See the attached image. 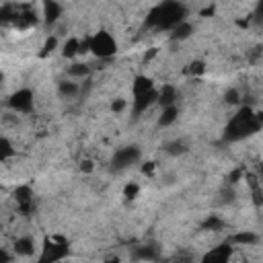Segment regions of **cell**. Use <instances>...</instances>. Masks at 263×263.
<instances>
[{
    "mask_svg": "<svg viewBox=\"0 0 263 263\" xmlns=\"http://www.w3.org/2000/svg\"><path fill=\"white\" fill-rule=\"evenodd\" d=\"M90 51L99 58V60H109L111 55H115L117 51V43L111 37V33L107 31H99L90 37Z\"/></svg>",
    "mask_w": 263,
    "mask_h": 263,
    "instance_id": "4",
    "label": "cell"
},
{
    "mask_svg": "<svg viewBox=\"0 0 263 263\" xmlns=\"http://www.w3.org/2000/svg\"><path fill=\"white\" fill-rule=\"evenodd\" d=\"M263 127V113H255L251 107H240L238 113L228 121L224 140L226 142H238Z\"/></svg>",
    "mask_w": 263,
    "mask_h": 263,
    "instance_id": "1",
    "label": "cell"
},
{
    "mask_svg": "<svg viewBox=\"0 0 263 263\" xmlns=\"http://www.w3.org/2000/svg\"><path fill=\"white\" fill-rule=\"evenodd\" d=\"M8 107L12 111H18V113H31L33 111V92L29 88H21L16 90L10 99H8Z\"/></svg>",
    "mask_w": 263,
    "mask_h": 263,
    "instance_id": "6",
    "label": "cell"
},
{
    "mask_svg": "<svg viewBox=\"0 0 263 263\" xmlns=\"http://www.w3.org/2000/svg\"><path fill=\"white\" fill-rule=\"evenodd\" d=\"M152 88H154V86H152V80L146 78V76H136V80H134V84H132L134 97H136V95H142V92H146V90H152Z\"/></svg>",
    "mask_w": 263,
    "mask_h": 263,
    "instance_id": "17",
    "label": "cell"
},
{
    "mask_svg": "<svg viewBox=\"0 0 263 263\" xmlns=\"http://www.w3.org/2000/svg\"><path fill=\"white\" fill-rule=\"evenodd\" d=\"M68 72H70V76H76V78H82V76H88V72H90V68H88V64H72Z\"/></svg>",
    "mask_w": 263,
    "mask_h": 263,
    "instance_id": "22",
    "label": "cell"
},
{
    "mask_svg": "<svg viewBox=\"0 0 263 263\" xmlns=\"http://www.w3.org/2000/svg\"><path fill=\"white\" fill-rule=\"evenodd\" d=\"M230 257H232V247H230V242H224V245H218L212 251H208L201 257V263H230Z\"/></svg>",
    "mask_w": 263,
    "mask_h": 263,
    "instance_id": "7",
    "label": "cell"
},
{
    "mask_svg": "<svg viewBox=\"0 0 263 263\" xmlns=\"http://www.w3.org/2000/svg\"><path fill=\"white\" fill-rule=\"evenodd\" d=\"M62 53H64L66 58H74V55H78V53H80V39H76V37H70V39L64 43V49H62Z\"/></svg>",
    "mask_w": 263,
    "mask_h": 263,
    "instance_id": "19",
    "label": "cell"
},
{
    "mask_svg": "<svg viewBox=\"0 0 263 263\" xmlns=\"http://www.w3.org/2000/svg\"><path fill=\"white\" fill-rule=\"evenodd\" d=\"M152 171H154V162H146V164L142 166V173H144V175H152Z\"/></svg>",
    "mask_w": 263,
    "mask_h": 263,
    "instance_id": "30",
    "label": "cell"
},
{
    "mask_svg": "<svg viewBox=\"0 0 263 263\" xmlns=\"http://www.w3.org/2000/svg\"><path fill=\"white\" fill-rule=\"evenodd\" d=\"M177 117H179V109H177V105L166 107V109H162V113H160V117H158V125H160V127H166V125H171Z\"/></svg>",
    "mask_w": 263,
    "mask_h": 263,
    "instance_id": "16",
    "label": "cell"
},
{
    "mask_svg": "<svg viewBox=\"0 0 263 263\" xmlns=\"http://www.w3.org/2000/svg\"><path fill=\"white\" fill-rule=\"evenodd\" d=\"M142 152L138 146H125V148H119L113 156V171H123V168H129L132 164H136L140 160Z\"/></svg>",
    "mask_w": 263,
    "mask_h": 263,
    "instance_id": "5",
    "label": "cell"
},
{
    "mask_svg": "<svg viewBox=\"0 0 263 263\" xmlns=\"http://www.w3.org/2000/svg\"><path fill=\"white\" fill-rule=\"evenodd\" d=\"M12 251H14V255L29 257V255H33V251H35V242H33V238H31V236H21V238H16V240H14Z\"/></svg>",
    "mask_w": 263,
    "mask_h": 263,
    "instance_id": "10",
    "label": "cell"
},
{
    "mask_svg": "<svg viewBox=\"0 0 263 263\" xmlns=\"http://www.w3.org/2000/svg\"><path fill=\"white\" fill-rule=\"evenodd\" d=\"M105 263H119V259L117 257H109V259H105Z\"/></svg>",
    "mask_w": 263,
    "mask_h": 263,
    "instance_id": "33",
    "label": "cell"
},
{
    "mask_svg": "<svg viewBox=\"0 0 263 263\" xmlns=\"http://www.w3.org/2000/svg\"><path fill=\"white\" fill-rule=\"evenodd\" d=\"M134 259H136V261H156V259H158V247H154V245L136 247Z\"/></svg>",
    "mask_w": 263,
    "mask_h": 263,
    "instance_id": "11",
    "label": "cell"
},
{
    "mask_svg": "<svg viewBox=\"0 0 263 263\" xmlns=\"http://www.w3.org/2000/svg\"><path fill=\"white\" fill-rule=\"evenodd\" d=\"M263 21V2L257 4V12H255V23H261Z\"/></svg>",
    "mask_w": 263,
    "mask_h": 263,
    "instance_id": "29",
    "label": "cell"
},
{
    "mask_svg": "<svg viewBox=\"0 0 263 263\" xmlns=\"http://www.w3.org/2000/svg\"><path fill=\"white\" fill-rule=\"evenodd\" d=\"M187 72H189V74H193V76L201 74V72H203V62H193V64H191V68H189Z\"/></svg>",
    "mask_w": 263,
    "mask_h": 263,
    "instance_id": "26",
    "label": "cell"
},
{
    "mask_svg": "<svg viewBox=\"0 0 263 263\" xmlns=\"http://www.w3.org/2000/svg\"><path fill=\"white\" fill-rule=\"evenodd\" d=\"M123 109H125V101H123V99H115L113 105H111V111L119 113V111H123Z\"/></svg>",
    "mask_w": 263,
    "mask_h": 263,
    "instance_id": "27",
    "label": "cell"
},
{
    "mask_svg": "<svg viewBox=\"0 0 263 263\" xmlns=\"http://www.w3.org/2000/svg\"><path fill=\"white\" fill-rule=\"evenodd\" d=\"M8 261H10V255H8L6 249H2V253H0V263H8Z\"/></svg>",
    "mask_w": 263,
    "mask_h": 263,
    "instance_id": "31",
    "label": "cell"
},
{
    "mask_svg": "<svg viewBox=\"0 0 263 263\" xmlns=\"http://www.w3.org/2000/svg\"><path fill=\"white\" fill-rule=\"evenodd\" d=\"M138 191H140V187H138L136 183H127V185H125V189H123V197L132 199V197H136V195H138Z\"/></svg>",
    "mask_w": 263,
    "mask_h": 263,
    "instance_id": "24",
    "label": "cell"
},
{
    "mask_svg": "<svg viewBox=\"0 0 263 263\" xmlns=\"http://www.w3.org/2000/svg\"><path fill=\"white\" fill-rule=\"evenodd\" d=\"M41 8H43V18H45V23H49V25L55 23V21L62 16V4H58V2H51V0H49V2H45Z\"/></svg>",
    "mask_w": 263,
    "mask_h": 263,
    "instance_id": "12",
    "label": "cell"
},
{
    "mask_svg": "<svg viewBox=\"0 0 263 263\" xmlns=\"http://www.w3.org/2000/svg\"><path fill=\"white\" fill-rule=\"evenodd\" d=\"M14 201L23 214H29L33 208V191L29 185H21L14 189Z\"/></svg>",
    "mask_w": 263,
    "mask_h": 263,
    "instance_id": "8",
    "label": "cell"
},
{
    "mask_svg": "<svg viewBox=\"0 0 263 263\" xmlns=\"http://www.w3.org/2000/svg\"><path fill=\"white\" fill-rule=\"evenodd\" d=\"M185 6L179 4V2H162V4H156L148 16H146V25L148 27H154V29H175L177 25L185 23Z\"/></svg>",
    "mask_w": 263,
    "mask_h": 263,
    "instance_id": "2",
    "label": "cell"
},
{
    "mask_svg": "<svg viewBox=\"0 0 263 263\" xmlns=\"http://www.w3.org/2000/svg\"><path fill=\"white\" fill-rule=\"evenodd\" d=\"M259 238H257V234L255 232H251V230H242V232H236V234H232L230 236V245H255Z\"/></svg>",
    "mask_w": 263,
    "mask_h": 263,
    "instance_id": "14",
    "label": "cell"
},
{
    "mask_svg": "<svg viewBox=\"0 0 263 263\" xmlns=\"http://www.w3.org/2000/svg\"><path fill=\"white\" fill-rule=\"evenodd\" d=\"M12 154H14V148H12L10 140H8V138H2V140H0V158H2V160H8Z\"/></svg>",
    "mask_w": 263,
    "mask_h": 263,
    "instance_id": "21",
    "label": "cell"
},
{
    "mask_svg": "<svg viewBox=\"0 0 263 263\" xmlns=\"http://www.w3.org/2000/svg\"><path fill=\"white\" fill-rule=\"evenodd\" d=\"M175 101H177V90H175V86L166 84V86L158 92V105H160L162 109H166V107H173Z\"/></svg>",
    "mask_w": 263,
    "mask_h": 263,
    "instance_id": "13",
    "label": "cell"
},
{
    "mask_svg": "<svg viewBox=\"0 0 263 263\" xmlns=\"http://www.w3.org/2000/svg\"><path fill=\"white\" fill-rule=\"evenodd\" d=\"M191 33H193V27L185 21V23L177 25V27L171 31V39H173V41H183V39H187Z\"/></svg>",
    "mask_w": 263,
    "mask_h": 263,
    "instance_id": "15",
    "label": "cell"
},
{
    "mask_svg": "<svg viewBox=\"0 0 263 263\" xmlns=\"http://www.w3.org/2000/svg\"><path fill=\"white\" fill-rule=\"evenodd\" d=\"M80 168H84V171H92V162H90V160H84V162L80 164Z\"/></svg>",
    "mask_w": 263,
    "mask_h": 263,
    "instance_id": "32",
    "label": "cell"
},
{
    "mask_svg": "<svg viewBox=\"0 0 263 263\" xmlns=\"http://www.w3.org/2000/svg\"><path fill=\"white\" fill-rule=\"evenodd\" d=\"M164 152L166 154H171V156H179V154H185L187 152V146L183 144V142H168L166 146H164Z\"/></svg>",
    "mask_w": 263,
    "mask_h": 263,
    "instance_id": "20",
    "label": "cell"
},
{
    "mask_svg": "<svg viewBox=\"0 0 263 263\" xmlns=\"http://www.w3.org/2000/svg\"><path fill=\"white\" fill-rule=\"evenodd\" d=\"M68 253H70V247L62 236H49V238H45V242L41 247V255H39L37 263H58V261L66 259Z\"/></svg>",
    "mask_w": 263,
    "mask_h": 263,
    "instance_id": "3",
    "label": "cell"
},
{
    "mask_svg": "<svg viewBox=\"0 0 263 263\" xmlns=\"http://www.w3.org/2000/svg\"><path fill=\"white\" fill-rule=\"evenodd\" d=\"M55 45H58V39H55V37H49V39L45 41V45H43V51H41V55H47V53H51Z\"/></svg>",
    "mask_w": 263,
    "mask_h": 263,
    "instance_id": "25",
    "label": "cell"
},
{
    "mask_svg": "<svg viewBox=\"0 0 263 263\" xmlns=\"http://www.w3.org/2000/svg\"><path fill=\"white\" fill-rule=\"evenodd\" d=\"M78 90H80L78 84H76V82H70V80H64V82L58 84V92H60V97H66V99L76 97Z\"/></svg>",
    "mask_w": 263,
    "mask_h": 263,
    "instance_id": "18",
    "label": "cell"
},
{
    "mask_svg": "<svg viewBox=\"0 0 263 263\" xmlns=\"http://www.w3.org/2000/svg\"><path fill=\"white\" fill-rule=\"evenodd\" d=\"M226 101H228V103H236V101H238V92H236L234 88L228 90V92H226Z\"/></svg>",
    "mask_w": 263,
    "mask_h": 263,
    "instance_id": "28",
    "label": "cell"
},
{
    "mask_svg": "<svg viewBox=\"0 0 263 263\" xmlns=\"http://www.w3.org/2000/svg\"><path fill=\"white\" fill-rule=\"evenodd\" d=\"M201 228H203V230H220V228H222V220L212 214V216L201 224Z\"/></svg>",
    "mask_w": 263,
    "mask_h": 263,
    "instance_id": "23",
    "label": "cell"
},
{
    "mask_svg": "<svg viewBox=\"0 0 263 263\" xmlns=\"http://www.w3.org/2000/svg\"><path fill=\"white\" fill-rule=\"evenodd\" d=\"M152 103H158V92L152 88V90H146L142 95H136L134 97V115H140L144 113Z\"/></svg>",
    "mask_w": 263,
    "mask_h": 263,
    "instance_id": "9",
    "label": "cell"
},
{
    "mask_svg": "<svg viewBox=\"0 0 263 263\" xmlns=\"http://www.w3.org/2000/svg\"><path fill=\"white\" fill-rule=\"evenodd\" d=\"M247 263H251V261H247Z\"/></svg>",
    "mask_w": 263,
    "mask_h": 263,
    "instance_id": "34",
    "label": "cell"
}]
</instances>
